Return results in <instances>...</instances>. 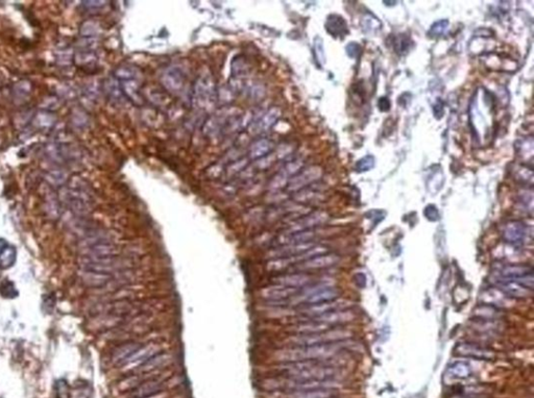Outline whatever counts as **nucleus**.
Listing matches in <instances>:
<instances>
[{
    "mask_svg": "<svg viewBox=\"0 0 534 398\" xmlns=\"http://www.w3.org/2000/svg\"><path fill=\"white\" fill-rule=\"evenodd\" d=\"M295 382H310V381H330L338 376L336 368L331 367L323 361H302L288 363L281 367Z\"/></svg>",
    "mask_w": 534,
    "mask_h": 398,
    "instance_id": "f257e3e1",
    "label": "nucleus"
},
{
    "mask_svg": "<svg viewBox=\"0 0 534 398\" xmlns=\"http://www.w3.org/2000/svg\"><path fill=\"white\" fill-rule=\"evenodd\" d=\"M339 346L334 343L318 344L312 346H295L283 348L277 351L276 359L286 363L302 361H324L329 360L339 351Z\"/></svg>",
    "mask_w": 534,
    "mask_h": 398,
    "instance_id": "f03ea898",
    "label": "nucleus"
},
{
    "mask_svg": "<svg viewBox=\"0 0 534 398\" xmlns=\"http://www.w3.org/2000/svg\"><path fill=\"white\" fill-rule=\"evenodd\" d=\"M217 100V89L214 77L204 71L195 79L192 87V105L200 111H209Z\"/></svg>",
    "mask_w": 534,
    "mask_h": 398,
    "instance_id": "7ed1b4c3",
    "label": "nucleus"
},
{
    "mask_svg": "<svg viewBox=\"0 0 534 398\" xmlns=\"http://www.w3.org/2000/svg\"><path fill=\"white\" fill-rule=\"evenodd\" d=\"M352 336V333L346 330H333L325 331L318 334L293 336L289 338L288 344L293 346H312L318 344H328V343L339 342L346 340Z\"/></svg>",
    "mask_w": 534,
    "mask_h": 398,
    "instance_id": "20e7f679",
    "label": "nucleus"
},
{
    "mask_svg": "<svg viewBox=\"0 0 534 398\" xmlns=\"http://www.w3.org/2000/svg\"><path fill=\"white\" fill-rule=\"evenodd\" d=\"M160 82L166 91L174 95H179L184 92L187 79L182 70L175 66H170L162 71L161 75H160Z\"/></svg>",
    "mask_w": 534,
    "mask_h": 398,
    "instance_id": "39448f33",
    "label": "nucleus"
},
{
    "mask_svg": "<svg viewBox=\"0 0 534 398\" xmlns=\"http://www.w3.org/2000/svg\"><path fill=\"white\" fill-rule=\"evenodd\" d=\"M162 345L158 344V343L149 342L147 344L140 346L131 356H129L126 361H124L123 365V371H129L136 369L140 366L143 365L145 362H147L150 357L154 355L161 352Z\"/></svg>",
    "mask_w": 534,
    "mask_h": 398,
    "instance_id": "423d86ee",
    "label": "nucleus"
},
{
    "mask_svg": "<svg viewBox=\"0 0 534 398\" xmlns=\"http://www.w3.org/2000/svg\"><path fill=\"white\" fill-rule=\"evenodd\" d=\"M281 117V110L278 106H273L258 117L253 118L251 124L248 125V132L252 135L259 136L271 131L274 125Z\"/></svg>",
    "mask_w": 534,
    "mask_h": 398,
    "instance_id": "0eeeda50",
    "label": "nucleus"
},
{
    "mask_svg": "<svg viewBox=\"0 0 534 398\" xmlns=\"http://www.w3.org/2000/svg\"><path fill=\"white\" fill-rule=\"evenodd\" d=\"M64 201L69 209L79 215H86L90 212V196L83 190H67Z\"/></svg>",
    "mask_w": 534,
    "mask_h": 398,
    "instance_id": "6e6552de",
    "label": "nucleus"
},
{
    "mask_svg": "<svg viewBox=\"0 0 534 398\" xmlns=\"http://www.w3.org/2000/svg\"><path fill=\"white\" fill-rule=\"evenodd\" d=\"M328 218V216L324 212H314L312 214H309L305 216L304 218H300L297 220L292 221L289 226L285 229L284 233H294L299 231H305L310 230L313 227L320 225L324 223Z\"/></svg>",
    "mask_w": 534,
    "mask_h": 398,
    "instance_id": "1a4fd4ad",
    "label": "nucleus"
},
{
    "mask_svg": "<svg viewBox=\"0 0 534 398\" xmlns=\"http://www.w3.org/2000/svg\"><path fill=\"white\" fill-rule=\"evenodd\" d=\"M480 300L495 307H510L513 304V299L499 288L486 289L480 295Z\"/></svg>",
    "mask_w": 534,
    "mask_h": 398,
    "instance_id": "9d476101",
    "label": "nucleus"
},
{
    "mask_svg": "<svg viewBox=\"0 0 534 398\" xmlns=\"http://www.w3.org/2000/svg\"><path fill=\"white\" fill-rule=\"evenodd\" d=\"M141 82V79H129L119 82L121 91L126 99H129L131 102L138 106L143 105L145 102L144 96L142 94Z\"/></svg>",
    "mask_w": 534,
    "mask_h": 398,
    "instance_id": "9b49d317",
    "label": "nucleus"
},
{
    "mask_svg": "<svg viewBox=\"0 0 534 398\" xmlns=\"http://www.w3.org/2000/svg\"><path fill=\"white\" fill-rule=\"evenodd\" d=\"M295 291H296V289L274 284L272 286L263 288L260 291V295L262 298L269 300V301L279 302L286 298H290L295 293Z\"/></svg>",
    "mask_w": 534,
    "mask_h": 398,
    "instance_id": "f8f14e48",
    "label": "nucleus"
},
{
    "mask_svg": "<svg viewBox=\"0 0 534 398\" xmlns=\"http://www.w3.org/2000/svg\"><path fill=\"white\" fill-rule=\"evenodd\" d=\"M318 177L316 168H308L302 171H298L292 176L287 184V189L290 192H297L304 187L308 186Z\"/></svg>",
    "mask_w": 534,
    "mask_h": 398,
    "instance_id": "ddd939ff",
    "label": "nucleus"
},
{
    "mask_svg": "<svg viewBox=\"0 0 534 398\" xmlns=\"http://www.w3.org/2000/svg\"><path fill=\"white\" fill-rule=\"evenodd\" d=\"M350 303L345 300H330L322 303H316V304H309L306 309L302 310L305 314L310 316H319L325 313L333 312V311H339L340 309H344L345 305H349Z\"/></svg>",
    "mask_w": 534,
    "mask_h": 398,
    "instance_id": "4468645a",
    "label": "nucleus"
},
{
    "mask_svg": "<svg viewBox=\"0 0 534 398\" xmlns=\"http://www.w3.org/2000/svg\"><path fill=\"white\" fill-rule=\"evenodd\" d=\"M498 285H499L500 290H502L508 296L515 298H525L532 294V290H530V289L506 277H501L498 281Z\"/></svg>",
    "mask_w": 534,
    "mask_h": 398,
    "instance_id": "2eb2a0df",
    "label": "nucleus"
},
{
    "mask_svg": "<svg viewBox=\"0 0 534 398\" xmlns=\"http://www.w3.org/2000/svg\"><path fill=\"white\" fill-rule=\"evenodd\" d=\"M338 261L339 257L336 255H319L314 258H311L305 262L299 264L297 270H314V269H323L334 266Z\"/></svg>",
    "mask_w": 534,
    "mask_h": 398,
    "instance_id": "dca6fc26",
    "label": "nucleus"
},
{
    "mask_svg": "<svg viewBox=\"0 0 534 398\" xmlns=\"http://www.w3.org/2000/svg\"><path fill=\"white\" fill-rule=\"evenodd\" d=\"M274 149V143L266 138H261L251 144L247 150V158L252 161H258L267 154H270Z\"/></svg>",
    "mask_w": 534,
    "mask_h": 398,
    "instance_id": "f3484780",
    "label": "nucleus"
},
{
    "mask_svg": "<svg viewBox=\"0 0 534 398\" xmlns=\"http://www.w3.org/2000/svg\"><path fill=\"white\" fill-rule=\"evenodd\" d=\"M171 360L172 355L170 353H158L145 362L143 365L140 366L139 373H149L166 367Z\"/></svg>",
    "mask_w": 534,
    "mask_h": 398,
    "instance_id": "a211bd4d",
    "label": "nucleus"
},
{
    "mask_svg": "<svg viewBox=\"0 0 534 398\" xmlns=\"http://www.w3.org/2000/svg\"><path fill=\"white\" fill-rule=\"evenodd\" d=\"M311 282V276L308 274H302V273H295V274H286V275H281L274 278V283L278 285H282L288 288L296 289L299 287H304Z\"/></svg>",
    "mask_w": 534,
    "mask_h": 398,
    "instance_id": "6ab92c4d",
    "label": "nucleus"
},
{
    "mask_svg": "<svg viewBox=\"0 0 534 398\" xmlns=\"http://www.w3.org/2000/svg\"><path fill=\"white\" fill-rule=\"evenodd\" d=\"M141 346L138 342L124 343V344L115 348L111 354V362L115 365H122L129 356H131Z\"/></svg>",
    "mask_w": 534,
    "mask_h": 398,
    "instance_id": "aec40b11",
    "label": "nucleus"
},
{
    "mask_svg": "<svg viewBox=\"0 0 534 398\" xmlns=\"http://www.w3.org/2000/svg\"><path fill=\"white\" fill-rule=\"evenodd\" d=\"M17 261V250L5 239H0V269L6 270L15 265Z\"/></svg>",
    "mask_w": 534,
    "mask_h": 398,
    "instance_id": "412c9836",
    "label": "nucleus"
},
{
    "mask_svg": "<svg viewBox=\"0 0 534 398\" xmlns=\"http://www.w3.org/2000/svg\"><path fill=\"white\" fill-rule=\"evenodd\" d=\"M355 318V315L352 312L349 311H333L329 313H325L323 315H319L316 318H314L315 322L319 323H325L327 325L336 324V323H344L351 321Z\"/></svg>",
    "mask_w": 534,
    "mask_h": 398,
    "instance_id": "4be33fe9",
    "label": "nucleus"
},
{
    "mask_svg": "<svg viewBox=\"0 0 534 398\" xmlns=\"http://www.w3.org/2000/svg\"><path fill=\"white\" fill-rule=\"evenodd\" d=\"M457 353L460 355L465 356H473L477 359H491L493 356V353L483 347H480L478 345L470 344V343H464L460 344L457 347Z\"/></svg>",
    "mask_w": 534,
    "mask_h": 398,
    "instance_id": "5701e85b",
    "label": "nucleus"
},
{
    "mask_svg": "<svg viewBox=\"0 0 534 398\" xmlns=\"http://www.w3.org/2000/svg\"><path fill=\"white\" fill-rule=\"evenodd\" d=\"M504 238L511 243H520L526 236L525 226L518 221L509 222L504 229Z\"/></svg>",
    "mask_w": 534,
    "mask_h": 398,
    "instance_id": "b1692460",
    "label": "nucleus"
},
{
    "mask_svg": "<svg viewBox=\"0 0 534 398\" xmlns=\"http://www.w3.org/2000/svg\"><path fill=\"white\" fill-rule=\"evenodd\" d=\"M104 93L106 94V97L109 98L114 104H120L124 101L126 97H124L121 88L119 85V82L116 78H109L106 79L104 83Z\"/></svg>",
    "mask_w": 534,
    "mask_h": 398,
    "instance_id": "393cba45",
    "label": "nucleus"
},
{
    "mask_svg": "<svg viewBox=\"0 0 534 398\" xmlns=\"http://www.w3.org/2000/svg\"><path fill=\"white\" fill-rule=\"evenodd\" d=\"M113 77L116 78L118 82L121 81H129V79H141L143 77L142 72L138 67H135L133 65H123L118 67L115 71Z\"/></svg>",
    "mask_w": 534,
    "mask_h": 398,
    "instance_id": "a878e982",
    "label": "nucleus"
},
{
    "mask_svg": "<svg viewBox=\"0 0 534 398\" xmlns=\"http://www.w3.org/2000/svg\"><path fill=\"white\" fill-rule=\"evenodd\" d=\"M112 280V276L106 273L96 272V271L84 269L83 272V282L92 287H102L108 284Z\"/></svg>",
    "mask_w": 534,
    "mask_h": 398,
    "instance_id": "bb28decb",
    "label": "nucleus"
},
{
    "mask_svg": "<svg viewBox=\"0 0 534 398\" xmlns=\"http://www.w3.org/2000/svg\"><path fill=\"white\" fill-rule=\"evenodd\" d=\"M338 295H339V291H338L337 289H335L333 287H329V288L323 289V290H320L317 293H315L312 296H310L306 300V302L309 303V304L322 303V302L334 300L335 298L338 297Z\"/></svg>",
    "mask_w": 534,
    "mask_h": 398,
    "instance_id": "cd10ccee",
    "label": "nucleus"
},
{
    "mask_svg": "<svg viewBox=\"0 0 534 398\" xmlns=\"http://www.w3.org/2000/svg\"><path fill=\"white\" fill-rule=\"evenodd\" d=\"M332 390H300L293 391L287 398H331Z\"/></svg>",
    "mask_w": 534,
    "mask_h": 398,
    "instance_id": "c85d7f7f",
    "label": "nucleus"
},
{
    "mask_svg": "<svg viewBox=\"0 0 534 398\" xmlns=\"http://www.w3.org/2000/svg\"><path fill=\"white\" fill-rule=\"evenodd\" d=\"M248 160L247 156L246 157H240V158H236L232 162H230V164L225 167V174L228 176V177H232V176H235L237 174H241L242 171L246 168L247 164H248Z\"/></svg>",
    "mask_w": 534,
    "mask_h": 398,
    "instance_id": "c756f323",
    "label": "nucleus"
},
{
    "mask_svg": "<svg viewBox=\"0 0 534 398\" xmlns=\"http://www.w3.org/2000/svg\"><path fill=\"white\" fill-rule=\"evenodd\" d=\"M328 30L333 33L334 35L342 34L347 31V25L342 18L338 16H332L329 18L328 23H327Z\"/></svg>",
    "mask_w": 534,
    "mask_h": 398,
    "instance_id": "7c9ffc66",
    "label": "nucleus"
},
{
    "mask_svg": "<svg viewBox=\"0 0 534 398\" xmlns=\"http://www.w3.org/2000/svg\"><path fill=\"white\" fill-rule=\"evenodd\" d=\"M502 275L505 277H515L523 276L529 273H532V268L524 266H506L501 270Z\"/></svg>",
    "mask_w": 534,
    "mask_h": 398,
    "instance_id": "2f4dec72",
    "label": "nucleus"
},
{
    "mask_svg": "<svg viewBox=\"0 0 534 398\" xmlns=\"http://www.w3.org/2000/svg\"><path fill=\"white\" fill-rule=\"evenodd\" d=\"M147 96L148 100L152 102V104L155 105H163V106H166L169 102H170V97L165 93V92H162L161 90H158L156 89L155 91H150V92H147Z\"/></svg>",
    "mask_w": 534,
    "mask_h": 398,
    "instance_id": "473e14b6",
    "label": "nucleus"
},
{
    "mask_svg": "<svg viewBox=\"0 0 534 398\" xmlns=\"http://www.w3.org/2000/svg\"><path fill=\"white\" fill-rule=\"evenodd\" d=\"M0 294L3 297L8 299H13L18 296V290L15 288V285L13 282L9 280H5L2 284H0Z\"/></svg>",
    "mask_w": 534,
    "mask_h": 398,
    "instance_id": "72a5a7b5",
    "label": "nucleus"
},
{
    "mask_svg": "<svg viewBox=\"0 0 534 398\" xmlns=\"http://www.w3.org/2000/svg\"><path fill=\"white\" fill-rule=\"evenodd\" d=\"M470 374H471V369L469 365L466 363H462V362L454 364L450 368V375L456 378H466Z\"/></svg>",
    "mask_w": 534,
    "mask_h": 398,
    "instance_id": "f704fd0d",
    "label": "nucleus"
},
{
    "mask_svg": "<svg viewBox=\"0 0 534 398\" xmlns=\"http://www.w3.org/2000/svg\"><path fill=\"white\" fill-rule=\"evenodd\" d=\"M140 384V377L138 375H132L127 378H124L123 381L120 382L118 385V389L121 392H126L129 390H132L133 388L137 387Z\"/></svg>",
    "mask_w": 534,
    "mask_h": 398,
    "instance_id": "c9c22d12",
    "label": "nucleus"
},
{
    "mask_svg": "<svg viewBox=\"0 0 534 398\" xmlns=\"http://www.w3.org/2000/svg\"><path fill=\"white\" fill-rule=\"evenodd\" d=\"M98 26H97V23L95 22H92V21H87L84 23V25L82 26V34L86 35V37H94V35H96L98 33Z\"/></svg>",
    "mask_w": 534,
    "mask_h": 398,
    "instance_id": "e433bc0d",
    "label": "nucleus"
},
{
    "mask_svg": "<svg viewBox=\"0 0 534 398\" xmlns=\"http://www.w3.org/2000/svg\"><path fill=\"white\" fill-rule=\"evenodd\" d=\"M475 314L483 318H494L495 316L499 315V313L495 310V307L492 306H480L479 309L475 311Z\"/></svg>",
    "mask_w": 534,
    "mask_h": 398,
    "instance_id": "4c0bfd02",
    "label": "nucleus"
},
{
    "mask_svg": "<svg viewBox=\"0 0 534 398\" xmlns=\"http://www.w3.org/2000/svg\"><path fill=\"white\" fill-rule=\"evenodd\" d=\"M373 163H375V161H373L372 156H365L357 163V170L361 172L369 170L373 166Z\"/></svg>",
    "mask_w": 534,
    "mask_h": 398,
    "instance_id": "58836bf2",
    "label": "nucleus"
},
{
    "mask_svg": "<svg viewBox=\"0 0 534 398\" xmlns=\"http://www.w3.org/2000/svg\"><path fill=\"white\" fill-rule=\"evenodd\" d=\"M447 27V24H443V22H439V23H435L432 27V29L434 30V34H438V33H441L444 31V29H446Z\"/></svg>",
    "mask_w": 534,
    "mask_h": 398,
    "instance_id": "ea45409f",
    "label": "nucleus"
},
{
    "mask_svg": "<svg viewBox=\"0 0 534 398\" xmlns=\"http://www.w3.org/2000/svg\"><path fill=\"white\" fill-rule=\"evenodd\" d=\"M167 396V393H156L149 396H146L144 398H165Z\"/></svg>",
    "mask_w": 534,
    "mask_h": 398,
    "instance_id": "a19ab883",
    "label": "nucleus"
}]
</instances>
